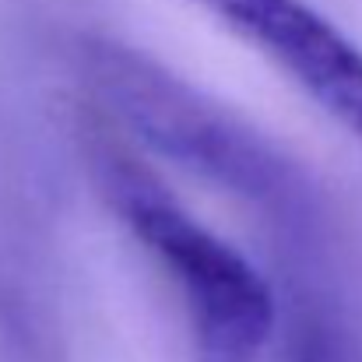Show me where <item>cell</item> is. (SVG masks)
<instances>
[{
    "mask_svg": "<svg viewBox=\"0 0 362 362\" xmlns=\"http://www.w3.org/2000/svg\"><path fill=\"white\" fill-rule=\"evenodd\" d=\"M362 141V49L303 0H201Z\"/></svg>",
    "mask_w": 362,
    "mask_h": 362,
    "instance_id": "3957f363",
    "label": "cell"
},
{
    "mask_svg": "<svg viewBox=\"0 0 362 362\" xmlns=\"http://www.w3.org/2000/svg\"><path fill=\"white\" fill-rule=\"evenodd\" d=\"M71 60L106 127L240 204L264 233L281 281L345 285L334 201L281 141L130 42L81 35Z\"/></svg>",
    "mask_w": 362,
    "mask_h": 362,
    "instance_id": "6da1fadb",
    "label": "cell"
},
{
    "mask_svg": "<svg viewBox=\"0 0 362 362\" xmlns=\"http://www.w3.org/2000/svg\"><path fill=\"white\" fill-rule=\"evenodd\" d=\"M85 162L106 208L162 271L187 320L190 362H260L274 338L278 296L250 257L194 218L169 187L106 127H85Z\"/></svg>",
    "mask_w": 362,
    "mask_h": 362,
    "instance_id": "7a4b0ae2",
    "label": "cell"
},
{
    "mask_svg": "<svg viewBox=\"0 0 362 362\" xmlns=\"http://www.w3.org/2000/svg\"><path fill=\"white\" fill-rule=\"evenodd\" d=\"M278 362H356V331L341 285L288 281L278 299Z\"/></svg>",
    "mask_w": 362,
    "mask_h": 362,
    "instance_id": "277c9868",
    "label": "cell"
}]
</instances>
